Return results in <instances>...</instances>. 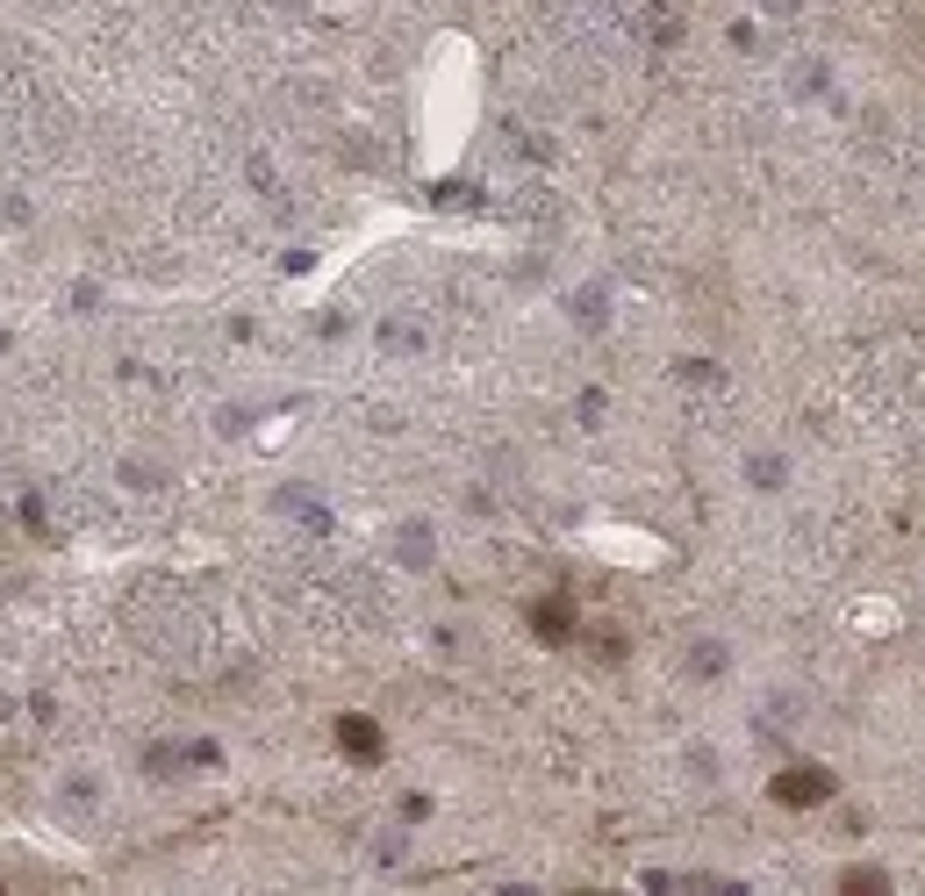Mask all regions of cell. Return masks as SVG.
Returning a JSON list of instances; mask_svg holds the SVG:
<instances>
[{
    "mask_svg": "<svg viewBox=\"0 0 925 896\" xmlns=\"http://www.w3.org/2000/svg\"><path fill=\"white\" fill-rule=\"evenodd\" d=\"M760 8H768V15H796V8H804V0H760Z\"/></svg>",
    "mask_w": 925,
    "mask_h": 896,
    "instance_id": "8",
    "label": "cell"
},
{
    "mask_svg": "<svg viewBox=\"0 0 925 896\" xmlns=\"http://www.w3.org/2000/svg\"><path fill=\"white\" fill-rule=\"evenodd\" d=\"M746 481H754L760 495H775V488H789V459L782 452H754V459H746Z\"/></svg>",
    "mask_w": 925,
    "mask_h": 896,
    "instance_id": "3",
    "label": "cell"
},
{
    "mask_svg": "<svg viewBox=\"0 0 925 896\" xmlns=\"http://www.w3.org/2000/svg\"><path fill=\"white\" fill-rule=\"evenodd\" d=\"M832 87V65H825V58H796V65H789V94H796V101H811V94H825Z\"/></svg>",
    "mask_w": 925,
    "mask_h": 896,
    "instance_id": "2",
    "label": "cell"
},
{
    "mask_svg": "<svg viewBox=\"0 0 925 896\" xmlns=\"http://www.w3.org/2000/svg\"><path fill=\"white\" fill-rule=\"evenodd\" d=\"M840 889H847V896H883V889H890V875H883V868H847Z\"/></svg>",
    "mask_w": 925,
    "mask_h": 896,
    "instance_id": "6",
    "label": "cell"
},
{
    "mask_svg": "<svg viewBox=\"0 0 925 896\" xmlns=\"http://www.w3.org/2000/svg\"><path fill=\"white\" fill-rule=\"evenodd\" d=\"M689 674H703V682H718V674H725V646H718V638L689 646Z\"/></svg>",
    "mask_w": 925,
    "mask_h": 896,
    "instance_id": "5",
    "label": "cell"
},
{
    "mask_svg": "<svg viewBox=\"0 0 925 896\" xmlns=\"http://www.w3.org/2000/svg\"><path fill=\"white\" fill-rule=\"evenodd\" d=\"M538 631H546V638H560V631H567V617H560V603H546V610H538Z\"/></svg>",
    "mask_w": 925,
    "mask_h": 896,
    "instance_id": "7",
    "label": "cell"
},
{
    "mask_svg": "<svg viewBox=\"0 0 925 896\" xmlns=\"http://www.w3.org/2000/svg\"><path fill=\"white\" fill-rule=\"evenodd\" d=\"M825 796H832V775H825V768H782V775H775V803H789V810L825 803Z\"/></svg>",
    "mask_w": 925,
    "mask_h": 896,
    "instance_id": "1",
    "label": "cell"
},
{
    "mask_svg": "<svg viewBox=\"0 0 925 896\" xmlns=\"http://www.w3.org/2000/svg\"><path fill=\"white\" fill-rule=\"evenodd\" d=\"M338 739H344V753H360V760L380 753V732H374L366 717H344V724H338Z\"/></svg>",
    "mask_w": 925,
    "mask_h": 896,
    "instance_id": "4",
    "label": "cell"
}]
</instances>
